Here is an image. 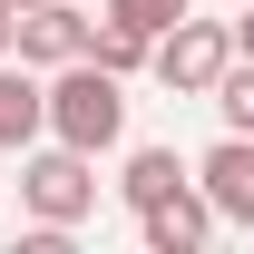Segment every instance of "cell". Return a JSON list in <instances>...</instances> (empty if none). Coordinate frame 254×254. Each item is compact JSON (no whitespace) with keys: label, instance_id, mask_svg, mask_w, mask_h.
<instances>
[{"label":"cell","instance_id":"6da1fadb","mask_svg":"<svg viewBox=\"0 0 254 254\" xmlns=\"http://www.w3.org/2000/svg\"><path fill=\"white\" fill-rule=\"evenodd\" d=\"M49 137H59V147L108 157V147L127 137V78H118V68H98V59L49 68Z\"/></svg>","mask_w":254,"mask_h":254},{"label":"cell","instance_id":"7a4b0ae2","mask_svg":"<svg viewBox=\"0 0 254 254\" xmlns=\"http://www.w3.org/2000/svg\"><path fill=\"white\" fill-rule=\"evenodd\" d=\"M20 215L49 225V235H68V225L98 215V157L88 147H20Z\"/></svg>","mask_w":254,"mask_h":254},{"label":"cell","instance_id":"3957f363","mask_svg":"<svg viewBox=\"0 0 254 254\" xmlns=\"http://www.w3.org/2000/svg\"><path fill=\"white\" fill-rule=\"evenodd\" d=\"M147 68H157V88L176 98H215V78L235 68V30L225 20H176V30H157V49H147Z\"/></svg>","mask_w":254,"mask_h":254},{"label":"cell","instance_id":"277c9868","mask_svg":"<svg viewBox=\"0 0 254 254\" xmlns=\"http://www.w3.org/2000/svg\"><path fill=\"white\" fill-rule=\"evenodd\" d=\"M10 59H30V68L88 59V10H78V0H30V10H20V30H10Z\"/></svg>","mask_w":254,"mask_h":254},{"label":"cell","instance_id":"5b68a950","mask_svg":"<svg viewBox=\"0 0 254 254\" xmlns=\"http://www.w3.org/2000/svg\"><path fill=\"white\" fill-rule=\"evenodd\" d=\"M215 195L205 186H176V195H157L147 215H137V235H147V254H195V245H215Z\"/></svg>","mask_w":254,"mask_h":254},{"label":"cell","instance_id":"8992f818","mask_svg":"<svg viewBox=\"0 0 254 254\" xmlns=\"http://www.w3.org/2000/svg\"><path fill=\"white\" fill-rule=\"evenodd\" d=\"M195 186L215 195L225 225H245V235H254V137H215V147L195 157Z\"/></svg>","mask_w":254,"mask_h":254},{"label":"cell","instance_id":"52a82bcc","mask_svg":"<svg viewBox=\"0 0 254 254\" xmlns=\"http://www.w3.org/2000/svg\"><path fill=\"white\" fill-rule=\"evenodd\" d=\"M49 137V88L30 78V59H0V147H39Z\"/></svg>","mask_w":254,"mask_h":254},{"label":"cell","instance_id":"ba28073f","mask_svg":"<svg viewBox=\"0 0 254 254\" xmlns=\"http://www.w3.org/2000/svg\"><path fill=\"white\" fill-rule=\"evenodd\" d=\"M176 186H195V166L176 157V147H127V166H118V205L127 215H147V205L176 195Z\"/></svg>","mask_w":254,"mask_h":254},{"label":"cell","instance_id":"9c48e42d","mask_svg":"<svg viewBox=\"0 0 254 254\" xmlns=\"http://www.w3.org/2000/svg\"><path fill=\"white\" fill-rule=\"evenodd\" d=\"M147 49H157V39L137 30V20H118V10H108V20H88V59H98V68L137 78V68H147Z\"/></svg>","mask_w":254,"mask_h":254},{"label":"cell","instance_id":"30bf717a","mask_svg":"<svg viewBox=\"0 0 254 254\" xmlns=\"http://www.w3.org/2000/svg\"><path fill=\"white\" fill-rule=\"evenodd\" d=\"M215 118H225V137H254V59H235L215 78Z\"/></svg>","mask_w":254,"mask_h":254},{"label":"cell","instance_id":"8fae6325","mask_svg":"<svg viewBox=\"0 0 254 254\" xmlns=\"http://www.w3.org/2000/svg\"><path fill=\"white\" fill-rule=\"evenodd\" d=\"M108 10H118V20H137V30L157 39V30H176V20H186L195 0H108Z\"/></svg>","mask_w":254,"mask_h":254},{"label":"cell","instance_id":"7c38bea8","mask_svg":"<svg viewBox=\"0 0 254 254\" xmlns=\"http://www.w3.org/2000/svg\"><path fill=\"white\" fill-rule=\"evenodd\" d=\"M235 30V59H254V0H245V20H225Z\"/></svg>","mask_w":254,"mask_h":254},{"label":"cell","instance_id":"4fadbf2b","mask_svg":"<svg viewBox=\"0 0 254 254\" xmlns=\"http://www.w3.org/2000/svg\"><path fill=\"white\" fill-rule=\"evenodd\" d=\"M10 30H20V0H0V59H10Z\"/></svg>","mask_w":254,"mask_h":254},{"label":"cell","instance_id":"5bb4252c","mask_svg":"<svg viewBox=\"0 0 254 254\" xmlns=\"http://www.w3.org/2000/svg\"><path fill=\"white\" fill-rule=\"evenodd\" d=\"M20 10H30V0H20Z\"/></svg>","mask_w":254,"mask_h":254}]
</instances>
